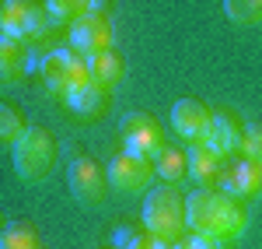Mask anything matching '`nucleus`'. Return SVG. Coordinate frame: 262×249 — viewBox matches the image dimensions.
Instances as JSON below:
<instances>
[{"mask_svg": "<svg viewBox=\"0 0 262 249\" xmlns=\"http://www.w3.org/2000/svg\"><path fill=\"white\" fill-rule=\"evenodd\" d=\"M185 228L192 235H206V239L224 246L248 228V214H245L238 197L200 186L185 197Z\"/></svg>", "mask_w": 262, "mask_h": 249, "instance_id": "nucleus-1", "label": "nucleus"}, {"mask_svg": "<svg viewBox=\"0 0 262 249\" xmlns=\"http://www.w3.org/2000/svg\"><path fill=\"white\" fill-rule=\"evenodd\" d=\"M143 228L154 239L164 242H179L185 235V197H182L175 183L154 186L143 200Z\"/></svg>", "mask_w": 262, "mask_h": 249, "instance_id": "nucleus-2", "label": "nucleus"}, {"mask_svg": "<svg viewBox=\"0 0 262 249\" xmlns=\"http://www.w3.org/2000/svg\"><path fill=\"white\" fill-rule=\"evenodd\" d=\"M11 147H14L11 158L21 183H42L56 165V141L42 126H25V133Z\"/></svg>", "mask_w": 262, "mask_h": 249, "instance_id": "nucleus-3", "label": "nucleus"}, {"mask_svg": "<svg viewBox=\"0 0 262 249\" xmlns=\"http://www.w3.org/2000/svg\"><path fill=\"white\" fill-rule=\"evenodd\" d=\"M49 11L39 0H4L0 4V32L18 42H39L49 32Z\"/></svg>", "mask_w": 262, "mask_h": 249, "instance_id": "nucleus-4", "label": "nucleus"}, {"mask_svg": "<svg viewBox=\"0 0 262 249\" xmlns=\"http://www.w3.org/2000/svg\"><path fill=\"white\" fill-rule=\"evenodd\" d=\"M39 70H42L46 88L56 91V95H67V91H74V88H81V84H91L88 63H84L81 53H74V49H49L39 60Z\"/></svg>", "mask_w": 262, "mask_h": 249, "instance_id": "nucleus-5", "label": "nucleus"}, {"mask_svg": "<svg viewBox=\"0 0 262 249\" xmlns=\"http://www.w3.org/2000/svg\"><path fill=\"white\" fill-rule=\"evenodd\" d=\"M108 176L101 172V165L95 158H88V155H77L70 165H67V186H70V197L77 200V204H101V197H105V183Z\"/></svg>", "mask_w": 262, "mask_h": 249, "instance_id": "nucleus-6", "label": "nucleus"}, {"mask_svg": "<svg viewBox=\"0 0 262 249\" xmlns=\"http://www.w3.org/2000/svg\"><path fill=\"white\" fill-rule=\"evenodd\" d=\"M70 49L81 53V56H95V53H105L112 49L116 42V32L105 14H81V18L70 21Z\"/></svg>", "mask_w": 262, "mask_h": 249, "instance_id": "nucleus-7", "label": "nucleus"}, {"mask_svg": "<svg viewBox=\"0 0 262 249\" xmlns=\"http://www.w3.org/2000/svg\"><path fill=\"white\" fill-rule=\"evenodd\" d=\"M122 144L129 155H140V158H158L164 147V133H161V123L147 112H129L122 120Z\"/></svg>", "mask_w": 262, "mask_h": 249, "instance_id": "nucleus-8", "label": "nucleus"}, {"mask_svg": "<svg viewBox=\"0 0 262 249\" xmlns=\"http://www.w3.org/2000/svg\"><path fill=\"white\" fill-rule=\"evenodd\" d=\"M105 176H108V186L119 193H143V189H150V179H154V162L122 151L108 162Z\"/></svg>", "mask_w": 262, "mask_h": 249, "instance_id": "nucleus-9", "label": "nucleus"}, {"mask_svg": "<svg viewBox=\"0 0 262 249\" xmlns=\"http://www.w3.org/2000/svg\"><path fill=\"white\" fill-rule=\"evenodd\" d=\"M242 137H245V126L238 123V116L234 112H227V109H217V112H210V126H206V133H203V147H210L213 155H234V151H242Z\"/></svg>", "mask_w": 262, "mask_h": 249, "instance_id": "nucleus-10", "label": "nucleus"}, {"mask_svg": "<svg viewBox=\"0 0 262 249\" xmlns=\"http://www.w3.org/2000/svg\"><path fill=\"white\" fill-rule=\"evenodd\" d=\"M171 126H175V133H179L182 141L200 144L206 126H210V109L200 99H179V102L171 105Z\"/></svg>", "mask_w": 262, "mask_h": 249, "instance_id": "nucleus-11", "label": "nucleus"}, {"mask_svg": "<svg viewBox=\"0 0 262 249\" xmlns=\"http://www.w3.org/2000/svg\"><path fill=\"white\" fill-rule=\"evenodd\" d=\"M221 193L227 197H238V200H252L262 197V162L245 158L234 172H224L221 176Z\"/></svg>", "mask_w": 262, "mask_h": 249, "instance_id": "nucleus-12", "label": "nucleus"}, {"mask_svg": "<svg viewBox=\"0 0 262 249\" xmlns=\"http://www.w3.org/2000/svg\"><path fill=\"white\" fill-rule=\"evenodd\" d=\"M84 63H88V78H91V84L101 88L105 95H108L112 88H119L122 78H126V63H122V56H116L112 49L95 53V56H84Z\"/></svg>", "mask_w": 262, "mask_h": 249, "instance_id": "nucleus-13", "label": "nucleus"}, {"mask_svg": "<svg viewBox=\"0 0 262 249\" xmlns=\"http://www.w3.org/2000/svg\"><path fill=\"white\" fill-rule=\"evenodd\" d=\"M185 165H189L192 183H200V186H206V189H213L217 183H221V176H224V158L213 155L210 147H203V144H196L189 155H185Z\"/></svg>", "mask_w": 262, "mask_h": 249, "instance_id": "nucleus-14", "label": "nucleus"}, {"mask_svg": "<svg viewBox=\"0 0 262 249\" xmlns=\"http://www.w3.org/2000/svg\"><path fill=\"white\" fill-rule=\"evenodd\" d=\"M25 42L11 39L0 32V84H18L28 70V60H25Z\"/></svg>", "mask_w": 262, "mask_h": 249, "instance_id": "nucleus-15", "label": "nucleus"}, {"mask_svg": "<svg viewBox=\"0 0 262 249\" xmlns=\"http://www.w3.org/2000/svg\"><path fill=\"white\" fill-rule=\"evenodd\" d=\"M63 102H67L70 112H77V116H98L101 109H105V91L95 88V84H81V88L67 91Z\"/></svg>", "mask_w": 262, "mask_h": 249, "instance_id": "nucleus-16", "label": "nucleus"}, {"mask_svg": "<svg viewBox=\"0 0 262 249\" xmlns=\"http://www.w3.org/2000/svg\"><path fill=\"white\" fill-rule=\"evenodd\" d=\"M154 172L161 176V179H168V183H182L185 176H189V165H185V151H179V147H161V155L154 158Z\"/></svg>", "mask_w": 262, "mask_h": 249, "instance_id": "nucleus-17", "label": "nucleus"}, {"mask_svg": "<svg viewBox=\"0 0 262 249\" xmlns=\"http://www.w3.org/2000/svg\"><path fill=\"white\" fill-rule=\"evenodd\" d=\"M0 249H42V239L28 221H11L0 235Z\"/></svg>", "mask_w": 262, "mask_h": 249, "instance_id": "nucleus-18", "label": "nucleus"}, {"mask_svg": "<svg viewBox=\"0 0 262 249\" xmlns=\"http://www.w3.org/2000/svg\"><path fill=\"white\" fill-rule=\"evenodd\" d=\"M224 14L242 28L262 25V0H224Z\"/></svg>", "mask_w": 262, "mask_h": 249, "instance_id": "nucleus-19", "label": "nucleus"}, {"mask_svg": "<svg viewBox=\"0 0 262 249\" xmlns=\"http://www.w3.org/2000/svg\"><path fill=\"white\" fill-rule=\"evenodd\" d=\"M46 11L53 21H74L81 14H91V0H46Z\"/></svg>", "mask_w": 262, "mask_h": 249, "instance_id": "nucleus-20", "label": "nucleus"}, {"mask_svg": "<svg viewBox=\"0 0 262 249\" xmlns=\"http://www.w3.org/2000/svg\"><path fill=\"white\" fill-rule=\"evenodd\" d=\"M21 133H25V120H21L18 109L11 105H0V144H14Z\"/></svg>", "mask_w": 262, "mask_h": 249, "instance_id": "nucleus-21", "label": "nucleus"}, {"mask_svg": "<svg viewBox=\"0 0 262 249\" xmlns=\"http://www.w3.org/2000/svg\"><path fill=\"white\" fill-rule=\"evenodd\" d=\"M242 151H245V158H252V162H262V123H255V126H248V130H245Z\"/></svg>", "mask_w": 262, "mask_h": 249, "instance_id": "nucleus-22", "label": "nucleus"}, {"mask_svg": "<svg viewBox=\"0 0 262 249\" xmlns=\"http://www.w3.org/2000/svg\"><path fill=\"white\" fill-rule=\"evenodd\" d=\"M143 232H137L133 225H119V228L112 232V242H116V249H133L137 242H140Z\"/></svg>", "mask_w": 262, "mask_h": 249, "instance_id": "nucleus-23", "label": "nucleus"}, {"mask_svg": "<svg viewBox=\"0 0 262 249\" xmlns=\"http://www.w3.org/2000/svg\"><path fill=\"white\" fill-rule=\"evenodd\" d=\"M171 249H221V242H213V239H206V235H192V239L182 235L179 242H171Z\"/></svg>", "mask_w": 262, "mask_h": 249, "instance_id": "nucleus-24", "label": "nucleus"}, {"mask_svg": "<svg viewBox=\"0 0 262 249\" xmlns=\"http://www.w3.org/2000/svg\"><path fill=\"white\" fill-rule=\"evenodd\" d=\"M4 228H7V221H4V218H0V235H4Z\"/></svg>", "mask_w": 262, "mask_h": 249, "instance_id": "nucleus-25", "label": "nucleus"}]
</instances>
